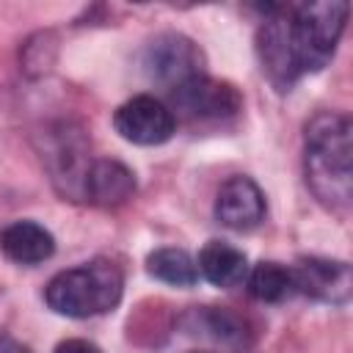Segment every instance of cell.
Here are the masks:
<instances>
[{
  "label": "cell",
  "instance_id": "1",
  "mask_svg": "<svg viewBox=\"0 0 353 353\" xmlns=\"http://www.w3.org/2000/svg\"><path fill=\"white\" fill-rule=\"evenodd\" d=\"M350 119L323 110L303 132V176L312 196L331 212L345 215L353 201V135Z\"/></svg>",
  "mask_w": 353,
  "mask_h": 353
},
{
  "label": "cell",
  "instance_id": "2",
  "mask_svg": "<svg viewBox=\"0 0 353 353\" xmlns=\"http://www.w3.org/2000/svg\"><path fill=\"white\" fill-rule=\"evenodd\" d=\"M124 292V273L110 259H91L50 279L44 301L63 317H97L110 312Z\"/></svg>",
  "mask_w": 353,
  "mask_h": 353
},
{
  "label": "cell",
  "instance_id": "3",
  "mask_svg": "<svg viewBox=\"0 0 353 353\" xmlns=\"http://www.w3.org/2000/svg\"><path fill=\"white\" fill-rule=\"evenodd\" d=\"M347 11H350L347 3L339 0L290 6V30H292V47L301 74L320 72L323 66L331 63L336 44L345 33Z\"/></svg>",
  "mask_w": 353,
  "mask_h": 353
},
{
  "label": "cell",
  "instance_id": "4",
  "mask_svg": "<svg viewBox=\"0 0 353 353\" xmlns=\"http://www.w3.org/2000/svg\"><path fill=\"white\" fill-rule=\"evenodd\" d=\"M41 163L52 188L69 201H85V179L91 171L85 130L74 121H55L44 130Z\"/></svg>",
  "mask_w": 353,
  "mask_h": 353
},
{
  "label": "cell",
  "instance_id": "5",
  "mask_svg": "<svg viewBox=\"0 0 353 353\" xmlns=\"http://www.w3.org/2000/svg\"><path fill=\"white\" fill-rule=\"evenodd\" d=\"M168 94H171L176 116L190 127H223L232 119H237L243 110L240 91L232 83L212 80L207 74H201V77L168 91Z\"/></svg>",
  "mask_w": 353,
  "mask_h": 353
},
{
  "label": "cell",
  "instance_id": "6",
  "mask_svg": "<svg viewBox=\"0 0 353 353\" xmlns=\"http://www.w3.org/2000/svg\"><path fill=\"white\" fill-rule=\"evenodd\" d=\"M143 72L152 83H160L163 88L174 91L201 74L204 72V52L199 50V44L182 33H160L154 36L146 50H143Z\"/></svg>",
  "mask_w": 353,
  "mask_h": 353
},
{
  "label": "cell",
  "instance_id": "7",
  "mask_svg": "<svg viewBox=\"0 0 353 353\" xmlns=\"http://www.w3.org/2000/svg\"><path fill=\"white\" fill-rule=\"evenodd\" d=\"M256 58L276 91H290L301 77L290 30V6H268V14L256 30Z\"/></svg>",
  "mask_w": 353,
  "mask_h": 353
},
{
  "label": "cell",
  "instance_id": "8",
  "mask_svg": "<svg viewBox=\"0 0 353 353\" xmlns=\"http://www.w3.org/2000/svg\"><path fill=\"white\" fill-rule=\"evenodd\" d=\"M116 132L135 146H160L176 132V119L165 102L149 94H138L119 105L113 113Z\"/></svg>",
  "mask_w": 353,
  "mask_h": 353
},
{
  "label": "cell",
  "instance_id": "9",
  "mask_svg": "<svg viewBox=\"0 0 353 353\" xmlns=\"http://www.w3.org/2000/svg\"><path fill=\"white\" fill-rule=\"evenodd\" d=\"M292 287L320 303L342 306L350 301L353 292V273L345 259H325V256H301L292 268Z\"/></svg>",
  "mask_w": 353,
  "mask_h": 353
},
{
  "label": "cell",
  "instance_id": "10",
  "mask_svg": "<svg viewBox=\"0 0 353 353\" xmlns=\"http://www.w3.org/2000/svg\"><path fill=\"white\" fill-rule=\"evenodd\" d=\"M215 218L232 232H251L265 218V196L251 176H229L215 196Z\"/></svg>",
  "mask_w": 353,
  "mask_h": 353
},
{
  "label": "cell",
  "instance_id": "11",
  "mask_svg": "<svg viewBox=\"0 0 353 353\" xmlns=\"http://www.w3.org/2000/svg\"><path fill=\"white\" fill-rule=\"evenodd\" d=\"M0 251L17 265H41L55 254V237L36 221H11L0 229Z\"/></svg>",
  "mask_w": 353,
  "mask_h": 353
},
{
  "label": "cell",
  "instance_id": "12",
  "mask_svg": "<svg viewBox=\"0 0 353 353\" xmlns=\"http://www.w3.org/2000/svg\"><path fill=\"white\" fill-rule=\"evenodd\" d=\"M135 193V174L110 157L94 160L85 179V201L97 207H119Z\"/></svg>",
  "mask_w": 353,
  "mask_h": 353
},
{
  "label": "cell",
  "instance_id": "13",
  "mask_svg": "<svg viewBox=\"0 0 353 353\" xmlns=\"http://www.w3.org/2000/svg\"><path fill=\"white\" fill-rule=\"evenodd\" d=\"M199 273L212 284V287H221V290H232L237 284L245 281L248 276V259L245 254L226 243V240H210L204 243V248L199 251V262H196Z\"/></svg>",
  "mask_w": 353,
  "mask_h": 353
},
{
  "label": "cell",
  "instance_id": "14",
  "mask_svg": "<svg viewBox=\"0 0 353 353\" xmlns=\"http://www.w3.org/2000/svg\"><path fill=\"white\" fill-rule=\"evenodd\" d=\"M146 273L171 287H193L199 281L196 259L182 248H157L146 256Z\"/></svg>",
  "mask_w": 353,
  "mask_h": 353
},
{
  "label": "cell",
  "instance_id": "15",
  "mask_svg": "<svg viewBox=\"0 0 353 353\" xmlns=\"http://www.w3.org/2000/svg\"><path fill=\"white\" fill-rule=\"evenodd\" d=\"M245 279H248L251 295L262 303H281L284 298H290L295 292L290 268H284L279 262H259V265H254V270Z\"/></svg>",
  "mask_w": 353,
  "mask_h": 353
},
{
  "label": "cell",
  "instance_id": "16",
  "mask_svg": "<svg viewBox=\"0 0 353 353\" xmlns=\"http://www.w3.org/2000/svg\"><path fill=\"white\" fill-rule=\"evenodd\" d=\"M58 58V36L52 30H39L30 39H25L19 50V66L28 77H41L52 69Z\"/></svg>",
  "mask_w": 353,
  "mask_h": 353
},
{
  "label": "cell",
  "instance_id": "17",
  "mask_svg": "<svg viewBox=\"0 0 353 353\" xmlns=\"http://www.w3.org/2000/svg\"><path fill=\"white\" fill-rule=\"evenodd\" d=\"M55 353H102V350L88 339H63L58 342Z\"/></svg>",
  "mask_w": 353,
  "mask_h": 353
},
{
  "label": "cell",
  "instance_id": "18",
  "mask_svg": "<svg viewBox=\"0 0 353 353\" xmlns=\"http://www.w3.org/2000/svg\"><path fill=\"white\" fill-rule=\"evenodd\" d=\"M0 353H30L22 342H17L14 336H8V334H0Z\"/></svg>",
  "mask_w": 353,
  "mask_h": 353
}]
</instances>
